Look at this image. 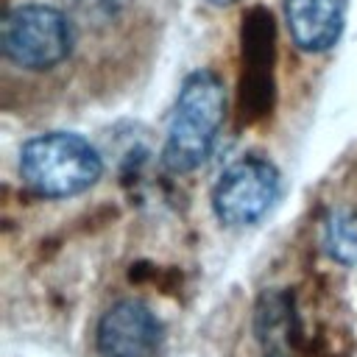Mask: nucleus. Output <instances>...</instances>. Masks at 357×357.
Instances as JSON below:
<instances>
[{"label":"nucleus","mask_w":357,"mask_h":357,"mask_svg":"<svg viewBox=\"0 0 357 357\" xmlns=\"http://www.w3.org/2000/svg\"><path fill=\"white\" fill-rule=\"evenodd\" d=\"M226 106V84L215 70H192L181 81L162 145V165L170 173H192L209 159Z\"/></svg>","instance_id":"nucleus-1"},{"label":"nucleus","mask_w":357,"mask_h":357,"mask_svg":"<svg viewBox=\"0 0 357 357\" xmlns=\"http://www.w3.org/2000/svg\"><path fill=\"white\" fill-rule=\"evenodd\" d=\"M282 195V173L271 159L243 156L231 162L212 187V209L223 226L259 223Z\"/></svg>","instance_id":"nucleus-4"},{"label":"nucleus","mask_w":357,"mask_h":357,"mask_svg":"<svg viewBox=\"0 0 357 357\" xmlns=\"http://www.w3.org/2000/svg\"><path fill=\"white\" fill-rule=\"evenodd\" d=\"M265 357H287L284 351H271V354H265Z\"/></svg>","instance_id":"nucleus-11"},{"label":"nucleus","mask_w":357,"mask_h":357,"mask_svg":"<svg viewBox=\"0 0 357 357\" xmlns=\"http://www.w3.org/2000/svg\"><path fill=\"white\" fill-rule=\"evenodd\" d=\"M103 173L98 148L73 131L31 137L20 151V178L42 198H70L86 192Z\"/></svg>","instance_id":"nucleus-2"},{"label":"nucleus","mask_w":357,"mask_h":357,"mask_svg":"<svg viewBox=\"0 0 357 357\" xmlns=\"http://www.w3.org/2000/svg\"><path fill=\"white\" fill-rule=\"evenodd\" d=\"M290 301L284 293H265L257 307V335L271 351H282V346L290 340Z\"/></svg>","instance_id":"nucleus-9"},{"label":"nucleus","mask_w":357,"mask_h":357,"mask_svg":"<svg viewBox=\"0 0 357 357\" xmlns=\"http://www.w3.org/2000/svg\"><path fill=\"white\" fill-rule=\"evenodd\" d=\"M75 45L73 20L45 3H25L11 8L0 22V50L14 67L45 73L67 61Z\"/></svg>","instance_id":"nucleus-3"},{"label":"nucleus","mask_w":357,"mask_h":357,"mask_svg":"<svg viewBox=\"0 0 357 357\" xmlns=\"http://www.w3.org/2000/svg\"><path fill=\"white\" fill-rule=\"evenodd\" d=\"M271 64H273V20L268 11L254 8L243 25V114H262L271 100Z\"/></svg>","instance_id":"nucleus-6"},{"label":"nucleus","mask_w":357,"mask_h":357,"mask_svg":"<svg viewBox=\"0 0 357 357\" xmlns=\"http://www.w3.org/2000/svg\"><path fill=\"white\" fill-rule=\"evenodd\" d=\"M349 0H284V25L304 53H324L337 45Z\"/></svg>","instance_id":"nucleus-7"},{"label":"nucleus","mask_w":357,"mask_h":357,"mask_svg":"<svg viewBox=\"0 0 357 357\" xmlns=\"http://www.w3.org/2000/svg\"><path fill=\"white\" fill-rule=\"evenodd\" d=\"M324 248L340 265H357V212L337 206L324 220Z\"/></svg>","instance_id":"nucleus-8"},{"label":"nucleus","mask_w":357,"mask_h":357,"mask_svg":"<svg viewBox=\"0 0 357 357\" xmlns=\"http://www.w3.org/2000/svg\"><path fill=\"white\" fill-rule=\"evenodd\" d=\"M165 346V324L142 298L114 301L95 326L100 357H156Z\"/></svg>","instance_id":"nucleus-5"},{"label":"nucleus","mask_w":357,"mask_h":357,"mask_svg":"<svg viewBox=\"0 0 357 357\" xmlns=\"http://www.w3.org/2000/svg\"><path fill=\"white\" fill-rule=\"evenodd\" d=\"M204 3H209V6H215V8H223V6H234V3H240V0H204Z\"/></svg>","instance_id":"nucleus-10"}]
</instances>
